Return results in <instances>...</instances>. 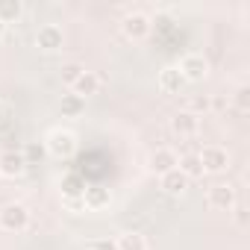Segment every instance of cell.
<instances>
[{
  "instance_id": "6da1fadb",
  "label": "cell",
  "mask_w": 250,
  "mask_h": 250,
  "mask_svg": "<svg viewBox=\"0 0 250 250\" xmlns=\"http://www.w3.org/2000/svg\"><path fill=\"white\" fill-rule=\"evenodd\" d=\"M42 145H44V153H50L53 159H71L77 153V136L71 130H62V127L50 130Z\"/></svg>"
},
{
  "instance_id": "7a4b0ae2",
  "label": "cell",
  "mask_w": 250,
  "mask_h": 250,
  "mask_svg": "<svg viewBox=\"0 0 250 250\" xmlns=\"http://www.w3.org/2000/svg\"><path fill=\"white\" fill-rule=\"evenodd\" d=\"M121 33L127 36L130 42H145L150 33H153V18L147 15V12H127L124 15V21H121Z\"/></svg>"
},
{
  "instance_id": "3957f363",
  "label": "cell",
  "mask_w": 250,
  "mask_h": 250,
  "mask_svg": "<svg viewBox=\"0 0 250 250\" xmlns=\"http://www.w3.org/2000/svg\"><path fill=\"white\" fill-rule=\"evenodd\" d=\"M200 165H203V174H224L229 171V150L221 147V145H203V150L197 153Z\"/></svg>"
},
{
  "instance_id": "277c9868",
  "label": "cell",
  "mask_w": 250,
  "mask_h": 250,
  "mask_svg": "<svg viewBox=\"0 0 250 250\" xmlns=\"http://www.w3.org/2000/svg\"><path fill=\"white\" fill-rule=\"evenodd\" d=\"M30 227V209L24 203H6L3 209H0V229L6 232H24Z\"/></svg>"
},
{
  "instance_id": "5b68a950",
  "label": "cell",
  "mask_w": 250,
  "mask_h": 250,
  "mask_svg": "<svg viewBox=\"0 0 250 250\" xmlns=\"http://www.w3.org/2000/svg\"><path fill=\"white\" fill-rule=\"evenodd\" d=\"M206 203L218 212H232V206L238 203V191L232 183H215V186H209Z\"/></svg>"
},
{
  "instance_id": "8992f818",
  "label": "cell",
  "mask_w": 250,
  "mask_h": 250,
  "mask_svg": "<svg viewBox=\"0 0 250 250\" xmlns=\"http://www.w3.org/2000/svg\"><path fill=\"white\" fill-rule=\"evenodd\" d=\"M177 71L183 74L186 83H200V80H206V74H209V59H206L203 53H186V56L180 59Z\"/></svg>"
},
{
  "instance_id": "52a82bcc",
  "label": "cell",
  "mask_w": 250,
  "mask_h": 250,
  "mask_svg": "<svg viewBox=\"0 0 250 250\" xmlns=\"http://www.w3.org/2000/svg\"><path fill=\"white\" fill-rule=\"evenodd\" d=\"M36 47H39L42 53H56V50H62V47H65V33H62V27H56V24L39 27V33H36Z\"/></svg>"
},
{
  "instance_id": "ba28073f",
  "label": "cell",
  "mask_w": 250,
  "mask_h": 250,
  "mask_svg": "<svg viewBox=\"0 0 250 250\" xmlns=\"http://www.w3.org/2000/svg\"><path fill=\"white\" fill-rule=\"evenodd\" d=\"M24 171H27V162H24L21 150H3L0 153V177L3 180H18V177H24Z\"/></svg>"
},
{
  "instance_id": "9c48e42d",
  "label": "cell",
  "mask_w": 250,
  "mask_h": 250,
  "mask_svg": "<svg viewBox=\"0 0 250 250\" xmlns=\"http://www.w3.org/2000/svg\"><path fill=\"white\" fill-rule=\"evenodd\" d=\"M171 133L180 136V139H194L200 133V118L191 115V112H177L171 118Z\"/></svg>"
},
{
  "instance_id": "30bf717a",
  "label": "cell",
  "mask_w": 250,
  "mask_h": 250,
  "mask_svg": "<svg viewBox=\"0 0 250 250\" xmlns=\"http://www.w3.org/2000/svg\"><path fill=\"white\" fill-rule=\"evenodd\" d=\"M83 203H85V212L109 209V206H112V191H109L106 186H85V191H83Z\"/></svg>"
},
{
  "instance_id": "8fae6325",
  "label": "cell",
  "mask_w": 250,
  "mask_h": 250,
  "mask_svg": "<svg viewBox=\"0 0 250 250\" xmlns=\"http://www.w3.org/2000/svg\"><path fill=\"white\" fill-rule=\"evenodd\" d=\"M183 88H186V80L177 71V65H165L159 71V91L162 94H183Z\"/></svg>"
},
{
  "instance_id": "7c38bea8",
  "label": "cell",
  "mask_w": 250,
  "mask_h": 250,
  "mask_svg": "<svg viewBox=\"0 0 250 250\" xmlns=\"http://www.w3.org/2000/svg\"><path fill=\"white\" fill-rule=\"evenodd\" d=\"M177 159H180V156H177L171 147H159V150H153V153H150L147 165H150V171H153V174H159V177H162V174H168V171H174V168H177Z\"/></svg>"
},
{
  "instance_id": "4fadbf2b",
  "label": "cell",
  "mask_w": 250,
  "mask_h": 250,
  "mask_svg": "<svg viewBox=\"0 0 250 250\" xmlns=\"http://www.w3.org/2000/svg\"><path fill=\"white\" fill-rule=\"evenodd\" d=\"M159 186H162V191H165V194L180 197V194H186V188H188V177H186L180 168H174V171H168V174H162V177H159Z\"/></svg>"
},
{
  "instance_id": "5bb4252c",
  "label": "cell",
  "mask_w": 250,
  "mask_h": 250,
  "mask_svg": "<svg viewBox=\"0 0 250 250\" xmlns=\"http://www.w3.org/2000/svg\"><path fill=\"white\" fill-rule=\"evenodd\" d=\"M100 85H103V83H100V77H97L94 71H83V74H80V80L71 85V94H77V97H83V100H85V97L97 94V91H100Z\"/></svg>"
},
{
  "instance_id": "9a60e30c",
  "label": "cell",
  "mask_w": 250,
  "mask_h": 250,
  "mask_svg": "<svg viewBox=\"0 0 250 250\" xmlns=\"http://www.w3.org/2000/svg\"><path fill=\"white\" fill-rule=\"evenodd\" d=\"M85 180L80 177V174H65L62 180H59V194H62V200H68V197H83V191H85Z\"/></svg>"
},
{
  "instance_id": "2e32d148",
  "label": "cell",
  "mask_w": 250,
  "mask_h": 250,
  "mask_svg": "<svg viewBox=\"0 0 250 250\" xmlns=\"http://www.w3.org/2000/svg\"><path fill=\"white\" fill-rule=\"evenodd\" d=\"M115 250H147V241H145V235L136 232V229H124V232H118V238H115Z\"/></svg>"
},
{
  "instance_id": "e0dca14e",
  "label": "cell",
  "mask_w": 250,
  "mask_h": 250,
  "mask_svg": "<svg viewBox=\"0 0 250 250\" xmlns=\"http://www.w3.org/2000/svg\"><path fill=\"white\" fill-rule=\"evenodd\" d=\"M177 168H180V171L188 177V183L203 177V165H200L197 153H186V156H180V159H177Z\"/></svg>"
},
{
  "instance_id": "ac0fdd59",
  "label": "cell",
  "mask_w": 250,
  "mask_h": 250,
  "mask_svg": "<svg viewBox=\"0 0 250 250\" xmlns=\"http://www.w3.org/2000/svg\"><path fill=\"white\" fill-rule=\"evenodd\" d=\"M24 15L21 0H0V24H15Z\"/></svg>"
},
{
  "instance_id": "d6986e66",
  "label": "cell",
  "mask_w": 250,
  "mask_h": 250,
  "mask_svg": "<svg viewBox=\"0 0 250 250\" xmlns=\"http://www.w3.org/2000/svg\"><path fill=\"white\" fill-rule=\"evenodd\" d=\"M59 112H62V118H77V115L85 112V100L77 97V94H62V100H59Z\"/></svg>"
},
{
  "instance_id": "ffe728a7",
  "label": "cell",
  "mask_w": 250,
  "mask_h": 250,
  "mask_svg": "<svg viewBox=\"0 0 250 250\" xmlns=\"http://www.w3.org/2000/svg\"><path fill=\"white\" fill-rule=\"evenodd\" d=\"M209 109H212V100H209L206 94H194V97H188V100H186V109H183V112H191V115L203 118Z\"/></svg>"
},
{
  "instance_id": "44dd1931",
  "label": "cell",
  "mask_w": 250,
  "mask_h": 250,
  "mask_svg": "<svg viewBox=\"0 0 250 250\" xmlns=\"http://www.w3.org/2000/svg\"><path fill=\"white\" fill-rule=\"evenodd\" d=\"M83 71H85V68H83L80 62H65V65L59 68V80H62V85H68V88H71V85L80 80V74H83Z\"/></svg>"
},
{
  "instance_id": "7402d4cb",
  "label": "cell",
  "mask_w": 250,
  "mask_h": 250,
  "mask_svg": "<svg viewBox=\"0 0 250 250\" xmlns=\"http://www.w3.org/2000/svg\"><path fill=\"white\" fill-rule=\"evenodd\" d=\"M21 156H24L27 165H36V162L44 156V145H42V142H27V147L21 150Z\"/></svg>"
},
{
  "instance_id": "603a6c76",
  "label": "cell",
  "mask_w": 250,
  "mask_h": 250,
  "mask_svg": "<svg viewBox=\"0 0 250 250\" xmlns=\"http://www.w3.org/2000/svg\"><path fill=\"white\" fill-rule=\"evenodd\" d=\"M232 103H235V109H238V112H247V109H250V85H238V88H235Z\"/></svg>"
},
{
  "instance_id": "cb8c5ba5",
  "label": "cell",
  "mask_w": 250,
  "mask_h": 250,
  "mask_svg": "<svg viewBox=\"0 0 250 250\" xmlns=\"http://www.w3.org/2000/svg\"><path fill=\"white\" fill-rule=\"evenodd\" d=\"M62 206H65L68 212H85V203H83V197H68V200H62Z\"/></svg>"
},
{
  "instance_id": "d4e9b609",
  "label": "cell",
  "mask_w": 250,
  "mask_h": 250,
  "mask_svg": "<svg viewBox=\"0 0 250 250\" xmlns=\"http://www.w3.org/2000/svg\"><path fill=\"white\" fill-rule=\"evenodd\" d=\"M232 212H235V224H238V227H247V209L235 203V206H232Z\"/></svg>"
},
{
  "instance_id": "484cf974",
  "label": "cell",
  "mask_w": 250,
  "mask_h": 250,
  "mask_svg": "<svg viewBox=\"0 0 250 250\" xmlns=\"http://www.w3.org/2000/svg\"><path fill=\"white\" fill-rule=\"evenodd\" d=\"M91 250H115V241H109V238H100V241H91Z\"/></svg>"
},
{
  "instance_id": "4316f807",
  "label": "cell",
  "mask_w": 250,
  "mask_h": 250,
  "mask_svg": "<svg viewBox=\"0 0 250 250\" xmlns=\"http://www.w3.org/2000/svg\"><path fill=\"white\" fill-rule=\"evenodd\" d=\"M3 118H6V106L0 103V124H3Z\"/></svg>"
},
{
  "instance_id": "83f0119b",
  "label": "cell",
  "mask_w": 250,
  "mask_h": 250,
  "mask_svg": "<svg viewBox=\"0 0 250 250\" xmlns=\"http://www.w3.org/2000/svg\"><path fill=\"white\" fill-rule=\"evenodd\" d=\"M3 36H6V24H0V42H3Z\"/></svg>"
}]
</instances>
